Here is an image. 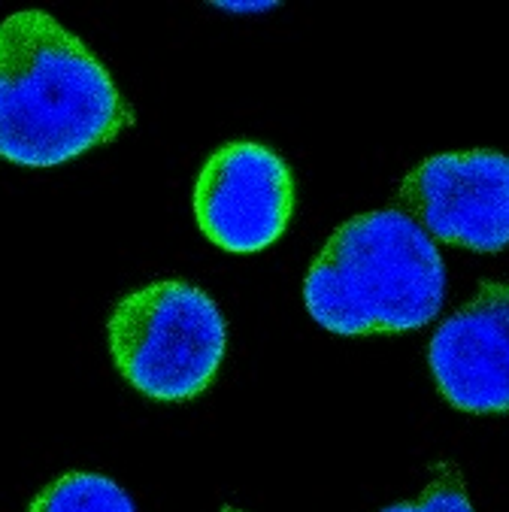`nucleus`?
<instances>
[{
    "label": "nucleus",
    "mask_w": 509,
    "mask_h": 512,
    "mask_svg": "<svg viewBox=\"0 0 509 512\" xmlns=\"http://www.w3.org/2000/svg\"><path fill=\"white\" fill-rule=\"evenodd\" d=\"M134 125V110L85 40L43 10L0 22V158L67 164Z\"/></svg>",
    "instance_id": "1"
},
{
    "label": "nucleus",
    "mask_w": 509,
    "mask_h": 512,
    "mask_svg": "<svg viewBox=\"0 0 509 512\" xmlns=\"http://www.w3.org/2000/svg\"><path fill=\"white\" fill-rule=\"evenodd\" d=\"M446 267L434 237L400 210L343 222L303 279V303L331 334H406L437 319Z\"/></svg>",
    "instance_id": "2"
},
{
    "label": "nucleus",
    "mask_w": 509,
    "mask_h": 512,
    "mask_svg": "<svg viewBox=\"0 0 509 512\" xmlns=\"http://www.w3.org/2000/svg\"><path fill=\"white\" fill-rule=\"evenodd\" d=\"M107 343L128 385L152 400L182 403L213 385L228 328L207 291L182 279H158L113 306Z\"/></svg>",
    "instance_id": "3"
},
{
    "label": "nucleus",
    "mask_w": 509,
    "mask_h": 512,
    "mask_svg": "<svg viewBox=\"0 0 509 512\" xmlns=\"http://www.w3.org/2000/svg\"><path fill=\"white\" fill-rule=\"evenodd\" d=\"M397 203L443 243L500 252L509 246V155L494 149L434 155L400 179Z\"/></svg>",
    "instance_id": "4"
},
{
    "label": "nucleus",
    "mask_w": 509,
    "mask_h": 512,
    "mask_svg": "<svg viewBox=\"0 0 509 512\" xmlns=\"http://www.w3.org/2000/svg\"><path fill=\"white\" fill-rule=\"evenodd\" d=\"M294 213L291 167L267 146L234 140L216 149L194 182V216L210 243L234 255L273 246Z\"/></svg>",
    "instance_id": "5"
},
{
    "label": "nucleus",
    "mask_w": 509,
    "mask_h": 512,
    "mask_svg": "<svg viewBox=\"0 0 509 512\" xmlns=\"http://www.w3.org/2000/svg\"><path fill=\"white\" fill-rule=\"evenodd\" d=\"M428 364L461 413H509V282L485 279L434 331Z\"/></svg>",
    "instance_id": "6"
},
{
    "label": "nucleus",
    "mask_w": 509,
    "mask_h": 512,
    "mask_svg": "<svg viewBox=\"0 0 509 512\" xmlns=\"http://www.w3.org/2000/svg\"><path fill=\"white\" fill-rule=\"evenodd\" d=\"M28 512H137L131 494L104 473L73 470L34 494Z\"/></svg>",
    "instance_id": "7"
},
{
    "label": "nucleus",
    "mask_w": 509,
    "mask_h": 512,
    "mask_svg": "<svg viewBox=\"0 0 509 512\" xmlns=\"http://www.w3.org/2000/svg\"><path fill=\"white\" fill-rule=\"evenodd\" d=\"M382 512H476L455 464H437L434 479L410 503H391Z\"/></svg>",
    "instance_id": "8"
},
{
    "label": "nucleus",
    "mask_w": 509,
    "mask_h": 512,
    "mask_svg": "<svg viewBox=\"0 0 509 512\" xmlns=\"http://www.w3.org/2000/svg\"><path fill=\"white\" fill-rule=\"evenodd\" d=\"M222 10H231V13H258V10H267V4H222Z\"/></svg>",
    "instance_id": "9"
},
{
    "label": "nucleus",
    "mask_w": 509,
    "mask_h": 512,
    "mask_svg": "<svg viewBox=\"0 0 509 512\" xmlns=\"http://www.w3.org/2000/svg\"><path fill=\"white\" fill-rule=\"evenodd\" d=\"M222 512H246V509H240V506H231V503H228V506H222Z\"/></svg>",
    "instance_id": "10"
}]
</instances>
